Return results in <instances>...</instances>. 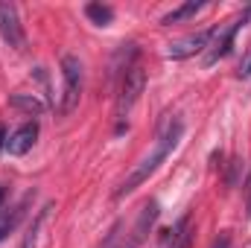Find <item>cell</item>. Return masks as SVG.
Masks as SVG:
<instances>
[{
  "mask_svg": "<svg viewBox=\"0 0 251 248\" xmlns=\"http://www.w3.org/2000/svg\"><path fill=\"white\" fill-rule=\"evenodd\" d=\"M181 134H184V123L178 120V117H173V114H167L164 120H161V125H158V143H155V149L131 170V175L126 178L123 184L114 190V198H123V196H128V193H134L137 187L143 184L158 167H161V161L173 152V146L181 140Z\"/></svg>",
  "mask_w": 251,
  "mask_h": 248,
  "instance_id": "obj_1",
  "label": "cell"
},
{
  "mask_svg": "<svg viewBox=\"0 0 251 248\" xmlns=\"http://www.w3.org/2000/svg\"><path fill=\"white\" fill-rule=\"evenodd\" d=\"M143 88H146V73H143V67H128L123 73V82H120V94H117V117L126 120L128 117V111L134 108V102L140 99V94H143Z\"/></svg>",
  "mask_w": 251,
  "mask_h": 248,
  "instance_id": "obj_2",
  "label": "cell"
},
{
  "mask_svg": "<svg viewBox=\"0 0 251 248\" xmlns=\"http://www.w3.org/2000/svg\"><path fill=\"white\" fill-rule=\"evenodd\" d=\"M62 76H64V88H62V105H59V111L70 114L76 108V102H79V94H82V62L76 56H64Z\"/></svg>",
  "mask_w": 251,
  "mask_h": 248,
  "instance_id": "obj_3",
  "label": "cell"
},
{
  "mask_svg": "<svg viewBox=\"0 0 251 248\" xmlns=\"http://www.w3.org/2000/svg\"><path fill=\"white\" fill-rule=\"evenodd\" d=\"M240 26H243V18L231 21L225 29H213V38H210V44H207V53H204V64H216L222 56H228V53H231L234 35H237V29H240Z\"/></svg>",
  "mask_w": 251,
  "mask_h": 248,
  "instance_id": "obj_4",
  "label": "cell"
},
{
  "mask_svg": "<svg viewBox=\"0 0 251 248\" xmlns=\"http://www.w3.org/2000/svg\"><path fill=\"white\" fill-rule=\"evenodd\" d=\"M210 38H213V29H199V32H193V35H184V38L173 41V44L167 47V56H170V59H190V56L207 50Z\"/></svg>",
  "mask_w": 251,
  "mask_h": 248,
  "instance_id": "obj_5",
  "label": "cell"
},
{
  "mask_svg": "<svg viewBox=\"0 0 251 248\" xmlns=\"http://www.w3.org/2000/svg\"><path fill=\"white\" fill-rule=\"evenodd\" d=\"M0 35L9 47L24 50V29H21V18L15 3H0Z\"/></svg>",
  "mask_w": 251,
  "mask_h": 248,
  "instance_id": "obj_6",
  "label": "cell"
},
{
  "mask_svg": "<svg viewBox=\"0 0 251 248\" xmlns=\"http://www.w3.org/2000/svg\"><path fill=\"white\" fill-rule=\"evenodd\" d=\"M155 219H158V201H146V204L140 207V213H137V222H134V228H131L128 240H126L120 248H140Z\"/></svg>",
  "mask_w": 251,
  "mask_h": 248,
  "instance_id": "obj_7",
  "label": "cell"
},
{
  "mask_svg": "<svg viewBox=\"0 0 251 248\" xmlns=\"http://www.w3.org/2000/svg\"><path fill=\"white\" fill-rule=\"evenodd\" d=\"M35 140H38V123H24L6 137V149H9V155L21 158L35 146Z\"/></svg>",
  "mask_w": 251,
  "mask_h": 248,
  "instance_id": "obj_8",
  "label": "cell"
},
{
  "mask_svg": "<svg viewBox=\"0 0 251 248\" xmlns=\"http://www.w3.org/2000/svg\"><path fill=\"white\" fill-rule=\"evenodd\" d=\"M29 201H32V196H24V198H21V201H18V204L6 213V216H0V243H3V240H6L15 228H18V222L24 219V213H26Z\"/></svg>",
  "mask_w": 251,
  "mask_h": 248,
  "instance_id": "obj_9",
  "label": "cell"
},
{
  "mask_svg": "<svg viewBox=\"0 0 251 248\" xmlns=\"http://www.w3.org/2000/svg\"><path fill=\"white\" fill-rule=\"evenodd\" d=\"M9 102H12L15 108H21V111L32 114V117H38V114H44V111H47V105H44L38 97H29V94H12V97H9Z\"/></svg>",
  "mask_w": 251,
  "mask_h": 248,
  "instance_id": "obj_10",
  "label": "cell"
},
{
  "mask_svg": "<svg viewBox=\"0 0 251 248\" xmlns=\"http://www.w3.org/2000/svg\"><path fill=\"white\" fill-rule=\"evenodd\" d=\"M201 6H204L201 0H190V3H181L178 9L167 12V15L161 18V24H167V26H170V24H178V21H184V18H190V15H196V12H199Z\"/></svg>",
  "mask_w": 251,
  "mask_h": 248,
  "instance_id": "obj_11",
  "label": "cell"
},
{
  "mask_svg": "<svg viewBox=\"0 0 251 248\" xmlns=\"http://www.w3.org/2000/svg\"><path fill=\"white\" fill-rule=\"evenodd\" d=\"M85 15H88L97 26H108V24L114 21V9L105 6V3H88V6H85Z\"/></svg>",
  "mask_w": 251,
  "mask_h": 248,
  "instance_id": "obj_12",
  "label": "cell"
},
{
  "mask_svg": "<svg viewBox=\"0 0 251 248\" xmlns=\"http://www.w3.org/2000/svg\"><path fill=\"white\" fill-rule=\"evenodd\" d=\"M50 210H53V204H44L41 210H38V216H35V222H32V228L26 231V237H24V243L18 248H35V243H38V234H41V225H44V219L50 216Z\"/></svg>",
  "mask_w": 251,
  "mask_h": 248,
  "instance_id": "obj_13",
  "label": "cell"
},
{
  "mask_svg": "<svg viewBox=\"0 0 251 248\" xmlns=\"http://www.w3.org/2000/svg\"><path fill=\"white\" fill-rule=\"evenodd\" d=\"M117 240H120V222L108 231V237H105V243H102V248H117Z\"/></svg>",
  "mask_w": 251,
  "mask_h": 248,
  "instance_id": "obj_14",
  "label": "cell"
},
{
  "mask_svg": "<svg viewBox=\"0 0 251 248\" xmlns=\"http://www.w3.org/2000/svg\"><path fill=\"white\" fill-rule=\"evenodd\" d=\"M237 76H251V53L243 59V64H240V70H237Z\"/></svg>",
  "mask_w": 251,
  "mask_h": 248,
  "instance_id": "obj_15",
  "label": "cell"
},
{
  "mask_svg": "<svg viewBox=\"0 0 251 248\" xmlns=\"http://www.w3.org/2000/svg\"><path fill=\"white\" fill-rule=\"evenodd\" d=\"M228 246H231V240H228V234H222V240H216L213 248H228Z\"/></svg>",
  "mask_w": 251,
  "mask_h": 248,
  "instance_id": "obj_16",
  "label": "cell"
},
{
  "mask_svg": "<svg viewBox=\"0 0 251 248\" xmlns=\"http://www.w3.org/2000/svg\"><path fill=\"white\" fill-rule=\"evenodd\" d=\"M3 146H6V128L0 125V149H3Z\"/></svg>",
  "mask_w": 251,
  "mask_h": 248,
  "instance_id": "obj_17",
  "label": "cell"
},
{
  "mask_svg": "<svg viewBox=\"0 0 251 248\" xmlns=\"http://www.w3.org/2000/svg\"><path fill=\"white\" fill-rule=\"evenodd\" d=\"M3 198H6V190L0 187V207H3Z\"/></svg>",
  "mask_w": 251,
  "mask_h": 248,
  "instance_id": "obj_18",
  "label": "cell"
},
{
  "mask_svg": "<svg viewBox=\"0 0 251 248\" xmlns=\"http://www.w3.org/2000/svg\"><path fill=\"white\" fill-rule=\"evenodd\" d=\"M181 248H190V237H187V240H184V243H181Z\"/></svg>",
  "mask_w": 251,
  "mask_h": 248,
  "instance_id": "obj_19",
  "label": "cell"
}]
</instances>
